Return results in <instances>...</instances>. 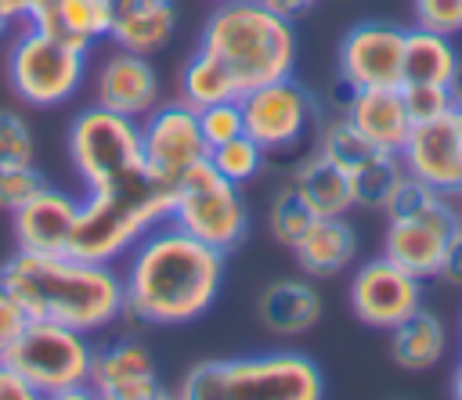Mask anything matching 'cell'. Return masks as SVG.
Returning a JSON list of instances; mask_svg holds the SVG:
<instances>
[{"mask_svg":"<svg viewBox=\"0 0 462 400\" xmlns=\"http://www.w3.org/2000/svg\"><path fill=\"white\" fill-rule=\"evenodd\" d=\"M448 389H451L455 400H462V357H458L455 368H451V382H448Z\"/></svg>","mask_w":462,"mask_h":400,"instance_id":"42","label":"cell"},{"mask_svg":"<svg viewBox=\"0 0 462 400\" xmlns=\"http://www.w3.org/2000/svg\"><path fill=\"white\" fill-rule=\"evenodd\" d=\"M444 285H451V288H462V231L448 241V249H444V263H440V274H437Z\"/></svg>","mask_w":462,"mask_h":400,"instance_id":"39","label":"cell"},{"mask_svg":"<svg viewBox=\"0 0 462 400\" xmlns=\"http://www.w3.org/2000/svg\"><path fill=\"white\" fill-rule=\"evenodd\" d=\"M397 155L408 177L451 198H462V137L451 123V112L430 123H411L408 141L401 144Z\"/></svg>","mask_w":462,"mask_h":400,"instance_id":"16","label":"cell"},{"mask_svg":"<svg viewBox=\"0 0 462 400\" xmlns=\"http://www.w3.org/2000/svg\"><path fill=\"white\" fill-rule=\"evenodd\" d=\"M4 76L22 105L58 108L83 90L87 54L47 32H36L32 25H14V32L7 36Z\"/></svg>","mask_w":462,"mask_h":400,"instance_id":"7","label":"cell"},{"mask_svg":"<svg viewBox=\"0 0 462 400\" xmlns=\"http://www.w3.org/2000/svg\"><path fill=\"white\" fill-rule=\"evenodd\" d=\"M29 7H32V0H0V18L11 25H22L29 18Z\"/></svg>","mask_w":462,"mask_h":400,"instance_id":"41","label":"cell"},{"mask_svg":"<svg viewBox=\"0 0 462 400\" xmlns=\"http://www.w3.org/2000/svg\"><path fill=\"white\" fill-rule=\"evenodd\" d=\"M422 285H426L422 277L408 274L393 259L372 256L361 267H354L346 285V303L361 324L390 332L422 306Z\"/></svg>","mask_w":462,"mask_h":400,"instance_id":"13","label":"cell"},{"mask_svg":"<svg viewBox=\"0 0 462 400\" xmlns=\"http://www.w3.org/2000/svg\"><path fill=\"white\" fill-rule=\"evenodd\" d=\"M25 324H29V314L22 310V303L14 299V292L0 277V360L11 353V346H14V339L22 335Z\"/></svg>","mask_w":462,"mask_h":400,"instance_id":"37","label":"cell"},{"mask_svg":"<svg viewBox=\"0 0 462 400\" xmlns=\"http://www.w3.org/2000/svg\"><path fill=\"white\" fill-rule=\"evenodd\" d=\"M451 97H455V105H462V58H458V65H455V76H451Z\"/></svg>","mask_w":462,"mask_h":400,"instance_id":"43","label":"cell"},{"mask_svg":"<svg viewBox=\"0 0 462 400\" xmlns=\"http://www.w3.org/2000/svg\"><path fill=\"white\" fill-rule=\"evenodd\" d=\"M401 97H404L411 123H430L455 108L451 86H444V83H401Z\"/></svg>","mask_w":462,"mask_h":400,"instance_id":"33","label":"cell"},{"mask_svg":"<svg viewBox=\"0 0 462 400\" xmlns=\"http://www.w3.org/2000/svg\"><path fill=\"white\" fill-rule=\"evenodd\" d=\"M206 4H227V0H206Z\"/></svg>","mask_w":462,"mask_h":400,"instance_id":"47","label":"cell"},{"mask_svg":"<svg viewBox=\"0 0 462 400\" xmlns=\"http://www.w3.org/2000/svg\"><path fill=\"white\" fill-rule=\"evenodd\" d=\"M289 184L300 191L314 216H346L354 209L350 173L325 159L318 148L296 159V166L289 169Z\"/></svg>","mask_w":462,"mask_h":400,"instance_id":"23","label":"cell"},{"mask_svg":"<svg viewBox=\"0 0 462 400\" xmlns=\"http://www.w3.org/2000/svg\"><path fill=\"white\" fill-rule=\"evenodd\" d=\"M209 166H213L224 180H231V184L242 187V184H249V180L260 177V169L267 166V151H263L249 133H238V137H231V141L209 148Z\"/></svg>","mask_w":462,"mask_h":400,"instance_id":"30","label":"cell"},{"mask_svg":"<svg viewBox=\"0 0 462 400\" xmlns=\"http://www.w3.org/2000/svg\"><path fill=\"white\" fill-rule=\"evenodd\" d=\"M36 137L22 112L0 108V166H32Z\"/></svg>","mask_w":462,"mask_h":400,"instance_id":"32","label":"cell"},{"mask_svg":"<svg viewBox=\"0 0 462 400\" xmlns=\"http://www.w3.org/2000/svg\"><path fill=\"white\" fill-rule=\"evenodd\" d=\"M173 396L180 400H318L325 396L321 368L300 350L245 357H213L191 364Z\"/></svg>","mask_w":462,"mask_h":400,"instance_id":"5","label":"cell"},{"mask_svg":"<svg viewBox=\"0 0 462 400\" xmlns=\"http://www.w3.org/2000/svg\"><path fill=\"white\" fill-rule=\"evenodd\" d=\"M448 332L437 314L419 306L411 317H404L397 328H390V357L404 371H426L444 360Z\"/></svg>","mask_w":462,"mask_h":400,"instance_id":"25","label":"cell"},{"mask_svg":"<svg viewBox=\"0 0 462 400\" xmlns=\"http://www.w3.org/2000/svg\"><path fill=\"white\" fill-rule=\"evenodd\" d=\"M256 4H263L267 11H274V14L289 18V22H300V18H303V14H310L321 0H256Z\"/></svg>","mask_w":462,"mask_h":400,"instance_id":"40","label":"cell"},{"mask_svg":"<svg viewBox=\"0 0 462 400\" xmlns=\"http://www.w3.org/2000/svg\"><path fill=\"white\" fill-rule=\"evenodd\" d=\"M199 112V126H202V137L206 144H224L238 133H245V119H242V105L238 97H227V101H213L206 108H195Z\"/></svg>","mask_w":462,"mask_h":400,"instance_id":"34","label":"cell"},{"mask_svg":"<svg viewBox=\"0 0 462 400\" xmlns=\"http://www.w3.org/2000/svg\"><path fill=\"white\" fill-rule=\"evenodd\" d=\"M415 25L440 32V36H458L462 32V0H411Z\"/></svg>","mask_w":462,"mask_h":400,"instance_id":"36","label":"cell"},{"mask_svg":"<svg viewBox=\"0 0 462 400\" xmlns=\"http://www.w3.org/2000/svg\"><path fill=\"white\" fill-rule=\"evenodd\" d=\"M170 223L188 231L191 238L220 249L224 256L235 252L249 234V209L242 198V187L224 180L209 159L191 166L170 195Z\"/></svg>","mask_w":462,"mask_h":400,"instance_id":"10","label":"cell"},{"mask_svg":"<svg viewBox=\"0 0 462 400\" xmlns=\"http://www.w3.org/2000/svg\"><path fill=\"white\" fill-rule=\"evenodd\" d=\"M314 148L325 155V159H332L339 169H346V173H354L357 166H365L379 148L343 115V112H336L332 119H325V123H318V133H314Z\"/></svg>","mask_w":462,"mask_h":400,"instance_id":"29","label":"cell"},{"mask_svg":"<svg viewBox=\"0 0 462 400\" xmlns=\"http://www.w3.org/2000/svg\"><path fill=\"white\" fill-rule=\"evenodd\" d=\"M0 277L29 321H54L94 335L123 317V277L116 263L14 249V256L0 263Z\"/></svg>","mask_w":462,"mask_h":400,"instance_id":"2","label":"cell"},{"mask_svg":"<svg viewBox=\"0 0 462 400\" xmlns=\"http://www.w3.org/2000/svg\"><path fill=\"white\" fill-rule=\"evenodd\" d=\"M458 47L455 36H440L430 29H404V65H401V83H451L455 65H458Z\"/></svg>","mask_w":462,"mask_h":400,"instance_id":"26","label":"cell"},{"mask_svg":"<svg viewBox=\"0 0 462 400\" xmlns=\"http://www.w3.org/2000/svg\"><path fill=\"white\" fill-rule=\"evenodd\" d=\"M76 216H79V198L69 195L65 187L43 184L11 213L14 245L22 252H69Z\"/></svg>","mask_w":462,"mask_h":400,"instance_id":"18","label":"cell"},{"mask_svg":"<svg viewBox=\"0 0 462 400\" xmlns=\"http://www.w3.org/2000/svg\"><path fill=\"white\" fill-rule=\"evenodd\" d=\"M404 177L408 173H404V162H401L397 151H375L365 166H357L350 173L354 205H361V209H386Z\"/></svg>","mask_w":462,"mask_h":400,"instance_id":"28","label":"cell"},{"mask_svg":"<svg viewBox=\"0 0 462 400\" xmlns=\"http://www.w3.org/2000/svg\"><path fill=\"white\" fill-rule=\"evenodd\" d=\"M245 133L267 151V155H285L296 151L310 133H318L321 108L314 94L296 79L282 76L271 83H260L238 97Z\"/></svg>","mask_w":462,"mask_h":400,"instance_id":"11","label":"cell"},{"mask_svg":"<svg viewBox=\"0 0 462 400\" xmlns=\"http://www.w3.org/2000/svg\"><path fill=\"white\" fill-rule=\"evenodd\" d=\"M458 205H462V198H458Z\"/></svg>","mask_w":462,"mask_h":400,"instance_id":"48","label":"cell"},{"mask_svg":"<svg viewBox=\"0 0 462 400\" xmlns=\"http://www.w3.org/2000/svg\"><path fill=\"white\" fill-rule=\"evenodd\" d=\"M260 324L278 339L307 335L321 321V295L303 277H278L256 299Z\"/></svg>","mask_w":462,"mask_h":400,"instance_id":"21","label":"cell"},{"mask_svg":"<svg viewBox=\"0 0 462 400\" xmlns=\"http://www.w3.org/2000/svg\"><path fill=\"white\" fill-rule=\"evenodd\" d=\"M94 101L112 108V112H123L130 119H141L148 115L159 101H162V83H159V72L152 65L148 54H134V50H108L97 68H94Z\"/></svg>","mask_w":462,"mask_h":400,"instance_id":"17","label":"cell"},{"mask_svg":"<svg viewBox=\"0 0 462 400\" xmlns=\"http://www.w3.org/2000/svg\"><path fill=\"white\" fill-rule=\"evenodd\" d=\"M383 213L390 216L386 234H383V256L404 267L408 274L433 281L440 274L448 241L462 231L458 198L415 177H404Z\"/></svg>","mask_w":462,"mask_h":400,"instance_id":"6","label":"cell"},{"mask_svg":"<svg viewBox=\"0 0 462 400\" xmlns=\"http://www.w3.org/2000/svg\"><path fill=\"white\" fill-rule=\"evenodd\" d=\"M11 29H14V25H11V22H4V18H0V40H7V36H11Z\"/></svg>","mask_w":462,"mask_h":400,"instance_id":"45","label":"cell"},{"mask_svg":"<svg viewBox=\"0 0 462 400\" xmlns=\"http://www.w3.org/2000/svg\"><path fill=\"white\" fill-rule=\"evenodd\" d=\"M112 14H116L112 0H32L29 18L22 25H32L36 32H47L90 54L101 40H108Z\"/></svg>","mask_w":462,"mask_h":400,"instance_id":"19","label":"cell"},{"mask_svg":"<svg viewBox=\"0 0 462 400\" xmlns=\"http://www.w3.org/2000/svg\"><path fill=\"white\" fill-rule=\"evenodd\" d=\"M177 29V7L170 0H141V4H123L112 14L108 43L134 50V54H155L170 43Z\"/></svg>","mask_w":462,"mask_h":400,"instance_id":"24","label":"cell"},{"mask_svg":"<svg viewBox=\"0 0 462 400\" xmlns=\"http://www.w3.org/2000/svg\"><path fill=\"white\" fill-rule=\"evenodd\" d=\"M69 162L83 187H108L144 169L141 159V123L112 112L97 101L79 108L65 133Z\"/></svg>","mask_w":462,"mask_h":400,"instance_id":"9","label":"cell"},{"mask_svg":"<svg viewBox=\"0 0 462 400\" xmlns=\"http://www.w3.org/2000/svg\"><path fill=\"white\" fill-rule=\"evenodd\" d=\"M451 123H455V130H458V137H462V105L451 108Z\"/></svg>","mask_w":462,"mask_h":400,"instance_id":"44","label":"cell"},{"mask_svg":"<svg viewBox=\"0 0 462 400\" xmlns=\"http://www.w3.org/2000/svg\"><path fill=\"white\" fill-rule=\"evenodd\" d=\"M170 195L173 187L155 180L148 169L108 187H87L69 252L94 263H119L155 223L170 216Z\"/></svg>","mask_w":462,"mask_h":400,"instance_id":"4","label":"cell"},{"mask_svg":"<svg viewBox=\"0 0 462 400\" xmlns=\"http://www.w3.org/2000/svg\"><path fill=\"white\" fill-rule=\"evenodd\" d=\"M7 360L29 378L36 396H47V400L90 396L94 342L79 328L54 324V321H29L14 339Z\"/></svg>","mask_w":462,"mask_h":400,"instance_id":"8","label":"cell"},{"mask_svg":"<svg viewBox=\"0 0 462 400\" xmlns=\"http://www.w3.org/2000/svg\"><path fill=\"white\" fill-rule=\"evenodd\" d=\"M43 184H47V177L36 166H0V209L14 213Z\"/></svg>","mask_w":462,"mask_h":400,"instance_id":"35","label":"cell"},{"mask_svg":"<svg viewBox=\"0 0 462 400\" xmlns=\"http://www.w3.org/2000/svg\"><path fill=\"white\" fill-rule=\"evenodd\" d=\"M123 4H141V0H112V7H123Z\"/></svg>","mask_w":462,"mask_h":400,"instance_id":"46","label":"cell"},{"mask_svg":"<svg viewBox=\"0 0 462 400\" xmlns=\"http://www.w3.org/2000/svg\"><path fill=\"white\" fill-rule=\"evenodd\" d=\"M404 65V29L393 22H357L343 32L336 54V79L350 90L365 86H401Z\"/></svg>","mask_w":462,"mask_h":400,"instance_id":"14","label":"cell"},{"mask_svg":"<svg viewBox=\"0 0 462 400\" xmlns=\"http://www.w3.org/2000/svg\"><path fill=\"white\" fill-rule=\"evenodd\" d=\"M292 256L307 277H336L357 259V234L346 216H314L292 245Z\"/></svg>","mask_w":462,"mask_h":400,"instance_id":"22","label":"cell"},{"mask_svg":"<svg viewBox=\"0 0 462 400\" xmlns=\"http://www.w3.org/2000/svg\"><path fill=\"white\" fill-rule=\"evenodd\" d=\"M0 400H36L29 378H25L7 357L0 360Z\"/></svg>","mask_w":462,"mask_h":400,"instance_id":"38","label":"cell"},{"mask_svg":"<svg viewBox=\"0 0 462 400\" xmlns=\"http://www.w3.org/2000/svg\"><path fill=\"white\" fill-rule=\"evenodd\" d=\"M343 115L379 148V151H401L408 141L411 119L401 97V86H365L354 90L343 105Z\"/></svg>","mask_w":462,"mask_h":400,"instance_id":"20","label":"cell"},{"mask_svg":"<svg viewBox=\"0 0 462 400\" xmlns=\"http://www.w3.org/2000/svg\"><path fill=\"white\" fill-rule=\"evenodd\" d=\"M90 396L101 400H159L170 389L159 378V364L144 342L123 335L94 346L90 360Z\"/></svg>","mask_w":462,"mask_h":400,"instance_id":"15","label":"cell"},{"mask_svg":"<svg viewBox=\"0 0 462 400\" xmlns=\"http://www.w3.org/2000/svg\"><path fill=\"white\" fill-rule=\"evenodd\" d=\"M173 97H180V101L191 105V108H206V105H213V101L242 97V90H238L235 76H231L209 50L195 47V50L184 58L180 72H177V94H173Z\"/></svg>","mask_w":462,"mask_h":400,"instance_id":"27","label":"cell"},{"mask_svg":"<svg viewBox=\"0 0 462 400\" xmlns=\"http://www.w3.org/2000/svg\"><path fill=\"white\" fill-rule=\"evenodd\" d=\"M195 47L209 50L245 94L260 83L292 76L296 22L267 11L256 0H227L209 7Z\"/></svg>","mask_w":462,"mask_h":400,"instance_id":"3","label":"cell"},{"mask_svg":"<svg viewBox=\"0 0 462 400\" xmlns=\"http://www.w3.org/2000/svg\"><path fill=\"white\" fill-rule=\"evenodd\" d=\"M310 223H314L310 205L300 198V191H296L292 184H282V187L274 191V198H271V209H267L271 238H274L278 245L292 249V245L303 238V231H307Z\"/></svg>","mask_w":462,"mask_h":400,"instance_id":"31","label":"cell"},{"mask_svg":"<svg viewBox=\"0 0 462 400\" xmlns=\"http://www.w3.org/2000/svg\"><path fill=\"white\" fill-rule=\"evenodd\" d=\"M137 123H141V159L155 180L173 187L191 166L209 159V144L202 137L199 112L191 105H184L180 97L159 101Z\"/></svg>","mask_w":462,"mask_h":400,"instance_id":"12","label":"cell"},{"mask_svg":"<svg viewBox=\"0 0 462 400\" xmlns=\"http://www.w3.org/2000/svg\"><path fill=\"white\" fill-rule=\"evenodd\" d=\"M123 317L152 328H180L209 314L224 285V252L177 223H155L123 259Z\"/></svg>","mask_w":462,"mask_h":400,"instance_id":"1","label":"cell"}]
</instances>
